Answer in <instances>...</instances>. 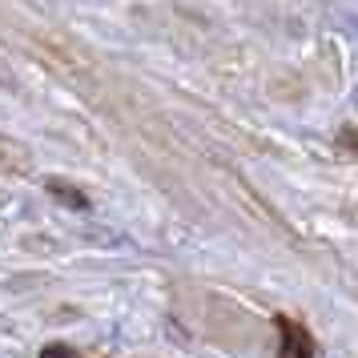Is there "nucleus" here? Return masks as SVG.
<instances>
[{"label":"nucleus","mask_w":358,"mask_h":358,"mask_svg":"<svg viewBox=\"0 0 358 358\" xmlns=\"http://www.w3.org/2000/svg\"><path fill=\"white\" fill-rule=\"evenodd\" d=\"M45 185H49V194L57 197V201H65V206H73V210H89V197H85L77 185H69V181H61V178H49Z\"/></svg>","instance_id":"f03ea898"},{"label":"nucleus","mask_w":358,"mask_h":358,"mask_svg":"<svg viewBox=\"0 0 358 358\" xmlns=\"http://www.w3.org/2000/svg\"><path fill=\"white\" fill-rule=\"evenodd\" d=\"M278 330H282V358H314V338L302 322L278 318Z\"/></svg>","instance_id":"f257e3e1"},{"label":"nucleus","mask_w":358,"mask_h":358,"mask_svg":"<svg viewBox=\"0 0 358 358\" xmlns=\"http://www.w3.org/2000/svg\"><path fill=\"white\" fill-rule=\"evenodd\" d=\"M41 358H81V355L65 342H49V346H41Z\"/></svg>","instance_id":"7ed1b4c3"}]
</instances>
